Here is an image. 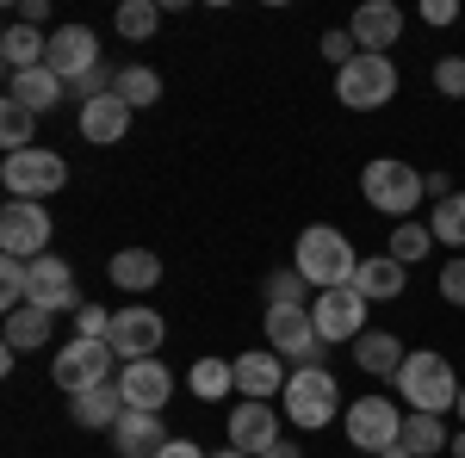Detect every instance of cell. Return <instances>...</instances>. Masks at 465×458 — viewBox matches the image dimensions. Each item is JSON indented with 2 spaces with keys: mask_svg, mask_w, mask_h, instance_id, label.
<instances>
[{
  "mask_svg": "<svg viewBox=\"0 0 465 458\" xmlns=\"http://www.w3.org/2000/svg\"><path fill=\"white\" fill-rule=\"evenodd\" d=\"M397 396L410 403V415H447L460 409V378H453V359L434 347H416L397 372Z\"/></svg>",
  "mask_w": 465,
  "mask_h": 458,
  "instance_id": "obj_1",
  "label": "cell"
},
{
  "mask_svg": "<svg viewBox=\"0 0 465 458\" xmlns=\"http://www.w3.org/2000/svg\"><path fill=\"white\" fill-rule=\"evenodd\" d=\"M292 267H298L304 279L317 285V291H335V285H354L360 254H354V242H348L335 223H311V229L298 236V254H292Z\"/></svg>",
  "mask_w": 465,
  "mask_h": 458,
  "instance_id": "obj_2",
  "label": "cell"
},
{
  "mask_svg": "<svg viewBox=\"0 0 465 458\" xmlns=\"http://www.w3.org/2000/svg\"><path fill=\"white\" fill-rule=\"evenodd\" d=\"M360 199L372 205V211H385V217H403L410 223V211L429 199V186H422V174L410 168V161H366L360 168Z\"/></svg>",
  "mask_w": 465,
  "mask_h": 458,
  "instance_id": "obj_3",
  "label": "cell"
},
{
  "mask_svg": "<svg viewBox=\"0 0 465 458\" xmlns=\"http://www.w3.org/2000/svg\"><path fill=\"white\" fill-rule=\"evenodd\" d=\"M335 100L348 112H379L397 100V63L391 56H372V50H360L348 69L335 74Z\"/></svg>",
  "mask_w": 465,
  "mask_h": 458,
  "instance_id": "obj_4",
  "label": "cell"
},
{
  "mask_svg": "<svg viewBox=\"0 0 465 458\" xmlns=\"http://www.w3.org/2000/svg\"><path fill=\"white\" fill-rule=\"evenodd\" d=\"M335 409H341V385H335V372H322V365H298L286 385V422L304 427V434H317V427L335 422Z\"/></svg>",
  "mask_w": 465,
  "mask_h": 458,
  "instance_id": "obj_5",
  "label": "cell"
},
{
  "mask_svg": "<svg viewBox=\"0 0 465 458\" xmlns=\"http://www.w3.org/2000/svg\"><path fill=\"white\" fill-rule=\"evenodd\" d=\"M0 180H6V192H13V199L44 205L50 192H63V186H69V161H63L56 149H19V155H6V161H0Z\"/></svg>",
  "mask_w": 465,
  "mask_h": 458,
  "instance_id": "obj_6",
  "label": "cell"
},
{
  "mask_svg": "<svg viewBox=\"0 0 465 458\" xmlns=\"http://www.w3.org/2000/svg\"><path fill=\"white\" fill-rule=\"evenodd\" d=\"M341 427H348V446H354V453L379 458L385 446L403 440V409H397L391 396H354L348 415H341Z\"/></svg>",
  "mask_w": 465,
  "mask_h": 458,
  "instance_id": "obj_7",
  "label": "cell"
},
{
  "mask_svg": "<svg viewBox=\"0 0 465 458\" xmlns=\"http://www.w3.org/2000/svg\"><path fill=\"white\" fill-rule=\"evenodd\" d=\"M267 347L298 359V365H322L329 341H322L317 322H311V304H267Z\"/></svg>",
  "mask_w": 465,
  "mask_h": 458,
  "instance_id": "obj_8",
  "label": "cell"
},
{
  "mask_svg": "<svg viewBox=\"0 0 465 458\" xmlns=\"http://www.w3.org/2000/svg\"><path fill=\"white\" fill-rule=\"evenodd\" d=\"M112 365H118V353L106 341H69V347H56V359H50V378H56V390L81 396V390L112 385Z\"/></svg>",
  "mask_w": 465,
  "mask_h": 458,
  "instance_id": "obj_9",
  "label": "cell"
},
{
  "mask_svg": "<svg viewBox=\"0 0 465 458\" xmlns=\"http://www.w3.org/2000/svg\"><path fill=\"white\" fill-rule=\"evenodd\" d=\"M50 211L32 205V199H6V211H0V254H13V260H37V254H50Z\"/></svg>",
  "mask_w": 465,
  "mask_h": 458,
  "instance_id": "obj_10",
  "label": "cell"
},
{
  "mask_svg": "<svg viewBox=\"0 0 465 458\" xmlns=\"http://www.w3.org/2000/svg\"><path fill=\"white\" fill-rule=\"evenodd\" d=\"M366 310H372V304L360 297L354 285H335V291H317V297H311V322H317L322 341H335V347L366 335Z\"/></svg>",
  "mask_w": 465,
  "mask_h": 458,
  "instance_id": "obj_11",
  "label": "cell"
},
{
  "mask_svg": "<svg viewBox=\"0 0 465 458\" xmlns=\"http://www.w3.org/2000/svg\"><path fill=\"white\" fill-rule=\"evenodd\" d=\"M162 335H168V322L155 317L149 304H124V310H112V335H106V347L118 353L124 365H137V359H155Z\"/></svg>",
  "mask_w": 465,
  "mask_h": 458,
  "instance_id": "obj_12",
  "label": "cell"
},
{
  "mask_svg": "<svg viewBox=\"0 0 465 458\" xmlns=\"http://www.w3.org/2000/svg\"><path fill=\"white\" fill-rule=\"evenodd\" d=\"M25 304L44 310V317H63V310H81V291H74V267L63 254H37L32 260V291H25Z\"/></svg>",
  "mask_w": 465,
  "mask_h": 458,
  "instance_id": "obj_13",
  "label": "cell"
},
{
  "mask_svg": "<svg viewBox=\"0 0 465 458\" xmlns=\"http://www.w3.org/2000/svg\"><path fill=\"white\" fill-rule=\"evenodd\" d=\"M44 69L56 74V81H87V74L100 69V37L87 32V25H56L50 32V63Z\"/></svg>",
  "mask_w": 465,
  "mask_h": 458,
  "instance_id": "obj_14",
  "label": "cell"
},
{
  "mask_svg": "<svg viewBox=\"0 0 465 458\" xmlns=\"http://www.w3.org/2000/svg\"><path fill=\"white\" fill-rule=\"evenodd\" d=\"M118 390H124V409H143V415H162L168 396H174V372L162 359H137L118 372Z\"/></svg>",
  "mask_w": 465,
  "mask_h": 458,
  "instance_id": "obj_15",
  "label": "cell"
},
{
  "mask_svg": "<svg viewBox=\"0 0 465 458\" xmlns=\"http://www.w3.org/2000/svg\"><path fill=\"white\" fill-rule=\"evenodd\" d=\"M223 434H230L236 453L261 458L267 446H280V415H273V403H249V396H242V403L230 409V427H223Z\"/></svg>",
  "mask_w": 465,
  "mask_h": 458,
  "instance_id": "obj_16",
  "label": "cell"
},
{
  "mask_svg": "<svg viewBox=\"0 0 465 458\" xmlns=\"http://www.w3.org/2000/svg\"><path fill=\"white\" fill-rule=\"evenodd\" d=\"M292 378H286V359L273 347H254L236 359V396H249V403H267V396H280Z\"/></svg>",
  "mask_w": 465,
  "mask_h": 458,
  "instance_id": "obj_17",
  "label": "cell"
},
{
  "mask_svg": "<svg viewBox=\"0 0 465 458\" xmlns=\"http://www.w3.org/2000/svg\"><path fill=\"white\" fill-rule=\"evenodd\" d=\"M174 434L162 427V415H143V409H124V422L112 427V453L118 458H162Z\"/></svg>",
  "mask_w": 465,
  "mask_h": 458,
  "instance_id": "obj_18",
  "label": "cell"
},
{
  "mask_svg": "<svg viewBox=\"0 0 465 458\" xmlns=\"http://www.w3.org/2000/svg\"><path fill=\"white\" fill-rule=\"evenodd\" d=\"M348 32H354V44H360V50L385 56V50L397 44V32H403V13H397L391 0H366V6L354 13V25H348Z\"/></svg>",
  "mask_w": 465,
  "mask_h": 458,
  "instance_id": "obj_19",
  "label": "cell"
},
{
  "mask_svg": "<svg viewBox=\"0 0 465 458\" xmlns=\"http://www.w3.org/2000/svg\"><path fill=\"white\" fill-rule=\"evenodd\" d=\"M403 285H410V267L391 260V254H366L354 273V291L366 304H391V297H403Z\"/></svg>",
  "mask_w": 465,
  "mask_h": 458,
  "instance_id": "obj_20",
  "label": "cell"
},
{
  "mask_svg": "<svg viewBox=\"0 0 465 458\" xmlns=\"http://www.w3.org/2000/svg\"><path fill=\"white\" fill-rule=\"evenodd\" d=\"M403 359H410V347H403L397 335H385V328H366V335L354 341V365L366 372V378H391V385H397Z\"/></svg>",
  "mask_w": 465,
  "mask_h": 458,
  "instance_id": "obj_21",
  "label": "cell"
},
{
  "mask_svg": "<svg viewBox=\"0 0 465 458\" xmlns=\"http://www.w3.org/2000/svg\"><path fill=\"white\" fill-rule=\"evenodd\" d=\"M69 422L74 427H87V434H94V427H118L124 422V390H118V378H112V385H100V390H81V396H69Z\"/></svg>",
  "mask_w": 465,
  "mask_h": 458,
  "instance_id": "obj_22",
  "label": "cell"
},
{
  "mask_svg": "<svg viewBox=\"0 0 465 458\" xmlns=\"http://www.w3.org/2000/svg\"><path fill=\"white\" fill-rule=\"evenodd\" d=\"M0 63H6V74H25V69H44L50 63V37L37 32V25H6L0 32Z\"/></svg>",
  "mask_w": 465,
  "mask_h": 458,
  "instance_id": "obj_23",
  "label": "cell"
},
{
  "mask_svg": "<svg viewBox=\"0 0 465 458\" xmlns=\"http://www.w3.org/2000/svg\"><path fill=\"white\" fill-rule=\"evenodd\" d=\"M69 93V81H56L50 69H25V74H6V100H19L25 112H56V100Z\"/></svg>",
  "mask_w": 465,
  "mask_h": 458,
  "instance_id": "obj_24",
  "label": "cell"
},
{
  "mask_svg": "<svg viewBox=\"0 0 465 458\" xmlns=\"http://www.w3.org/2000/svg\"><path fill=\"white\" fill-rule=\"evenodd\" d=\"M106 279L118 285V291H149V285L162 279V254H155V248H118L106 260Z\"/></svg>",
  "mask_w": 465,
  "mask_h": 458,
  "instance_id": "obj_25",
  "label": "cell"
},
{
  "mask_svg": "<svg viewBox=\"0 0 465 458\" xmlns=\"http://www.w3.org/2000/svg\"><path fill=\"white\" fill-rule=\"evenodd\" d=\"M74 124H81V137H87V142H118L124 131H131V106H124L118 93H106V100H87Z\"/></svg>",
  "mask_w": 465,
  "mask_h": 458,
  "instance_id": "obj_26",
  "label": "cell"
},
{
  "mask_svg": "<svg viewBox=\"0 0 465 458\" xmlns=\"http://www.w3.org/2000/svg\"><path fill=\"white\" fill-rule=\"evenodd\" d=\"M186 390H193L199 403H217V396H230V390H236V359H193V372H186Z\"/></svg>",
  "mask_w": 465,
  "mask_h": 458,
  "instance_id": "obj_27",
  "label": "cell"
},
{
  "mask_svg": "<svg viewBox=\"0 0 465 458\" xmlns=\"http://www.w3.org/2000/svg\"><path fill=\"white\" fill-rule=\"evenodd\" d=\"M112 93H118V100H124L131 112H143V106H155V100H162V74L143 69V63H124V69H118V87H112Z\"/></svg>",
  "mask_w": 465,
  "mask_h": 458,
  "instance_id": "obj_28",
  "label": "cell"
},
{
  "mask_svg": "<svg viewBox=\"0 0 465 458\" xmlns=\"http://www.w3.org/2000/svg\"><path fill=\"white\" fill-rule=\"evenodd\" d=\"M403 446H410L416 458H434V453L453 446V434H447L440 415H403Z\"/></svg>",
  "mask_w": 465,
  "mask_h": 458,
  "instance_id": "obj_29",
  "label": "cell"
},
{
  "mask_svg": "<svg viewBox=\"0 0 465 458\" xmlns=\"http://www.w3.org/2000/svg\"><path fill=\"white\" fill-rule=\"evenodd\" d=\"M50 322H56V317H44V310H32V304L13 310V317H6V347H13V353L50 347Z\"/></svg>",
  "mask_w": 465,
  "mask_h": 458,
  "instance_id": "obj_30",
  "label": "cell"
},
{
  "mask_svg": "<svg viewBox=\"0 0 465 458\" xmlns=\"http://www.w3.org/2000/svg\"><path fill=\"white\" fill-rule=\"evenodd\" d=\"M429 248H434V229L410 217V223H397V229H391L385 254H391V260H403V267H416V260H429Z\"/></svg>",
  "mask_w": 465,
  "mask_h": 458,
  "instance_id": "obj_31",
  "label": "cell"
},
{
  "mask_svg": "<svg viewBox=\"0 0 465 458\" xmlns=\"http://www.w3.org/2000/svg\"><path fill=\"white\" fill-rule=\"evenodd\" d=\"M155 25H162V0H124L118 6V37L143 44V37H155Z\"/></svg>",
  "mask_w": 465,
  "mask_h": 458,
  "instance_id": "obj_32",
  "label": "cell"
},
{
  "mask_svg": "<svg viewBox=\"0 0 465 458\" xmlns=\"http://www.w3.org/2000/svg\"><path fill=\"white\" fill-rule=\"evenodd\" d=\"M429 229H434V242H440V248H465V192H453V199L434 205Z\"/></svg>",
  "mask_w": 465,
  "mask_h": 458,
  "instance_id": "obj_33",
  "label": "cell"
},
{
  "mask_svg": "<svg viewBox=\"0 0 465 458\" xmlns=\"http://www.w3.org/2000/svg\"><path fill=\"white\" fill-rule=\"evenodd\" d=\"M32 124H37V112H25L19 100H0V142H6V155L32 149Z\"/></svg>",
  "mask_w": 465,
  "mask_h": 458,
  "instance_id": "obj_34",
  "label": "cell"
},
{
  "mask_svg": "<svg viewBox=\"0 0 465 458\" xmlns=\"http://www.w3.org/2000/svg\"><path fill=\"white\" fill-rule=\"evenodd\" d=\"M106 335H112V310H100V304L74 310V341H106Z\"/></svg>",
  "mask_w": 465,
  "mask_h": 458,
  "instance_id": "obj_35",
  "label": "cell"
},
{
  "mask_svg": "<svg viewBox=\"0 0 465 458\" xmlns=\"http://www.w3.org/2000/svg\"><path fill=\"white\" fill-rule=\"evenodd\" d=\"M304 273H298V267H292V273H273V279H267V304H304Z\"/></svg>",
  "mask_w": 465,
  "mask_h": 458,
  "instance_id": "obj_36",
  "label": "cell"
},
{
  "mask_svg": "<svg viewBox=\"0 0 465 458\" xmlns=\"http://www.w3.org/2000/svg\"><path fill=\"white\" fill-rule=\"evenodd\" d=\"M434 87H440L447 100H465V56H440V63H434Z\"/></svg>",
  "mask_w": 465,
  "mask_h": 458,
  "instance_id": "obj_37",
  "label": "cell"
},
{
  "mask_svg": "<svg viewBox=\"0 0 465 458\" xmlns=\"http://www.w3.org/2000/svg\"><path fill=\"white\" fill-rule=\"evenodd\" d=\"M322 56H329V63H335V74H341V69H348V63L360 56L354 32H322Z\"/></svg>",
  "mask_w": 465,
  "mask_h": 458,
  "instance_id": "obj_38",
  "label": "cell"
},
{
  "mask_svg": "<svg viewBox=\"0 0 465 458\" xmlns=\"http://www.w3.org/2000/svg\"><path fill=\"white\" fill-rule=\"evenodd\" d=\"M440 297H447L453 310H465V254H460V260H447V267H440Z\"/></svg>",
  "mask_w": 465,
  "mask_h": 458,
  "instance_id": "obj_39",
  "label": "cell"
},
{
  "mask_svg": "<svg viewBox=\"0 0 465 458\" xmlns=\"http://www.w3.org/2000/svg\"><path fill=\"white\" fill-rule=\"evenodd\" d=\"M422 19L429 25H453L460 19V0H422Z\"/></svg>",
  "mask_w": 465,
  "mask_h": 458,
  "instance_id": "obj_40",
  "label": "cell"
},
{
  "mask_svg": "<svg viewBox=\"0 0 465 458\" xmlns=\"http://www.w3.org/2000/svg\"><path fill=\"white\" fill-rule=\"evenodd\" d=\"M50 19V0H19V25H44Z\"/></svg>",
  "mask_w": 465,
  "mask_h": 458,
  "instance_id": "obj_41",
  "label": "cell"
},
{
  "mask_svg": "<svg viewBox=\"0 0 465 458\" xmlns=\"http://www.w3.org/2000/svg\"><path fill=\"white\" fill-rule=\"evenodd\" d=\"M162 458H205V453H199V440H168Z\"/></svg>",
  "mask_w": 465,
  "mask_h": 458,
  "instance_id": "obj_42",
  "label": "cell"
},
{
  "mask_svg": "<svg viewBox=\"0 0 465 458\" xmlns=\"http://www.w3.org/2000/svg\"><path fill=\"white\" fill-rule=\"evenodd\" d=\"M261 458H304V453H298V446H286V440H280V446H267V453H261Z\"/></svg>",
  "mask_w": 465,
  "mask_h": 458,
  "instance_id": "obj_43",
  "label": "cell"
},
{
  "mask_svg": "<svg viewBox=\"0 0 465 458\" xmlns=\"http://www.w3.org/2000/svg\"><path fill=\"white\" fill-rule=\"evenodd\" d=\"M379 458H416V453H410V446L397 440V446H385V453H379Z\"/></svg>",
  "mask_w": 465,
  "mask_h": 458,
  "instance_id": "obj_44",
  "label": "cell"
},
{
  "mask_svg": "<svg viewBox=\"0 0 465 458\" xmlns=\"http://www.w3.org/2000/svg\"><path fill=\"white\" fill-rule=\"evenodd\" d=\"M447 453H453V458H465V434H453V446H447Z\"/></svg>",
  "mask_w": 465,
  "mask_h": 458,
  "instance_id": "obj_45",
  "label": "cell"
},
{
  "mask_svg": "<svg viewBox=\"0 0 465 458\" xmlns=\"http://www.w3.org/2000/svg\"><path fill=\"white\" fill-rule=\"evenodd\" d=\"M212 458H249V453H236V446H223V453H212Z\"/></svg>",
  "mask_w": 465,
  "mask_h": 458,
  "instance_id": "obj_46",
  "label": "cell"
},
{
  "mask_svg": "<svg viewBox=\"0 0 465 458\" xmlns=\"http://www.w3.org/2000/svg\"><path fill=\"white\" fill-rule=\"evenodd\" d=\"M460 422H465V385H460Z\"/></svg>",
  "mask_w": 465,
  "mask_h": 458,
  "instance_id": "obj_47",
  "label": "cell"
}]
</instances>
